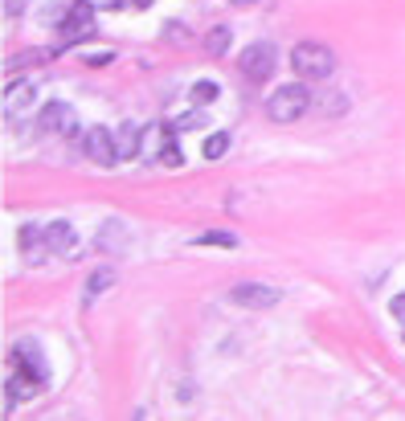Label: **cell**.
Masks as SVG:
<instances>
[{
    "mask_svg": "<svg viewBox=\"0 0 405 421\" xmlns=\"http://www.w3.org/2000/svg\"><path fill=\"white\" fill-rule=\"evenodd\" d=\"M291 66L303 82H323L336 74V53L332 46H319V41H299L291 49Z\"/></svg>",
    "mask_w": 405,
    "mask_h": 421,
    "instance_id": "6da1fadb",
    "label": "cell"
},
{
    "mask_svg": "<svg viewBox=\"0 0 405 421\" xmlns=\"http://www.w3.org/2000/svg\"><path fill=\"white\" fill-rule=\"evenodd\" d=\"M307 106H312V94H307V86H299V82L274 86L267 98V115L274 123H295V119L307 115Z\"/></svg>",
    "mask_w": 405,
    "mask_h": 421,
    "instance_id": "7a4b0ae2",
    "label": "cell"
},
{
    "mask_svg": "<svg viewBox=\"0 0 405 421\" xmlns=\"http://www.w3.org/2000/svg\"><path fill=\"white\" fill-rule=\"evenodd\" d=\"M274 46L270 41H254V46H246L237 53V66H242V74L246 78H254V82H267L270 74H274Z\"/></svg>",
    "mask_w": 405,
    "mask_h": 421,
    "instance_id": "3957f363",
    "label": "cell"
},
{
    "mask_svg": "<svg viewBox=\"0 0 405 421\" xmlns=\"http://www.w3.org/2000/svg\"><path fill=\"white\" fill-rule=\"evenodd\" d=\"M82 151H87L90 164H98V168H115L119 164V147H115V135L107 127H90L82 135Z\"/></svg>",
    "mask_w": 405,
    "mask_h": 421,
    "instance_id": "277c9868",
    "label": "cell"
},
{
    "mask_svg": "<svg viewBox=\"0 0 405 421\" xmlns=\"http://www.w3.org/2000/svg\"><path fill=\"white\" fill-rule=\"evenodd\" d=\"M229 303L233 307H246V311H267V307L278 303V290L267 286V282H237L229 290Z\"/></svg>",
    "mask_w": 405,
    "mask_h": 421,
    "instance_id": "5b68a950",
    "label": "cell"
},
{
    "mask_svg": "<svg viewBox=\"0 0 405 421\" xmlns=\"http://www.w3.org/2000/svg\"><path fill=\"white\" fill-rule=\"evenodd\" d=\"M37 127L42 131H57V135H74L78 131V115L70 111V102H45Z\"/></svg>",
    "mask_w": 405,
    "mask_h": 421,
    "instance_id": "8992f818",
    "label": "cell"
},
{
    "mask_svg": "<svg viewBox=\"0 0 405 421\" xmlns=\"http://www.w3.org/2000/svg\"><path fill=\"white\" fill-rule=\"evenodd\" d=\"M135 234L127 230V221L123 217H111L102 230H98V250H107V254H123V250H132Z\"/></svg>",
    "mask_w": 405,
    "mask_h": 421,
    "instance_id": "52a82bcc",
    "label": "cell"
},
{
    "mask_svg": "<svg viewBox=\"0 0 405 421\" xmlns=\"http://www.w3.org/2000/svg\"><path fill=\"white\" fill-rule=\"evenodd\" d=\"M94 33V4L90 0H74L70 17H66V41H82Z\"/></svg>",
    "mask_w": 405,
    "mask_h": 421,
    "instance_id": "ba28073f",
    "label": "cell"
},
{
    "mask_svg": "<svg viewBox=\"0 0 405 421\" xmlns=\"http://www.w3.org/2000/svg\"><path fill=\"white\" fill-rule=\"evenodd\" d=\"M45 241H49V250L62 254V258H74V254H78V230H74L70 221H53V225L45 230Z\"/></svg>",
    "mask_w": 405,
    "mask_h": 421,
    "instance_id": "9c48e42d",
    "label": "cell"
},
{
    "mask_svg": "<svg viewBox=\"0 0 405 421\" xmlns=\"http://www.w3.org/2000/svg\"><path fill=\"white\" fill-rule=\"evenodd\" d=\"M143 140H147V135H143V127H139V123H123V127L115 131V147H119V164H123V160H135V156L143 151Z\"/></svg>",
    "mask_w": 405,
    "mask_h": 421,
    "instance_id": "30bf717a",
    "label": "cell"
},
{
    "mask_svg": "<svg viewBox=\"0 0 405 421\" xmlns=\"http://www.w3.org/2000/svg\"><path fill=\"white\" fill-rule=\"evenodd\" d=\"M12 364H17V368H25V373H33L42 384L49 380V368H45L42 352H37L33 344H17V348H12Z\"/></svg>",
    "mask_w": 405,
    "mask_h": 421,
    "instance_id": "8fae6325",
    "label": "cell"
},
{
    "mask_svg": "<svg viewBox=\"0 0 405 421\" xmlns=\"http://www.w3.org/2000/svg\"><path fill=\"white\" fill-rule=\"evenodd\" d=\"M33 98H37V86L33 82H12L8 91H4V115H21L25 106H33Z\"/></svg>",
    "mask_w": 405,
    "mask_h": 421,
    "instance_id": "7c38bea8",
    "label": "cell"
},
{
    "mask_svg": "<svg viewBox=\"0 0 405 421\" xmlns=\"http://www.w3.org/2000/svg\"><path fill=\"white\" fill-rule=\"evenodd\" d=\"M37 245H49L45 234L37 230V225H21V250H25V258H29V262H37V258H42V250H37Z\"/></svg>",
    "mask_w": 405,
    "mask_h": 421,
    "instance_id": "4fadbf2b",
    "label": "cell"
},
{
    "mask_svg": "<svg viewBox=\"0 0 405 421\" xmlns=\"http://www.w3.org/2000/svg\"><path fill=\"white\" fill-rule=\"evenodd\" d=\"M111 286H115V270H94L87 279V303H94L98 294H107Z\"/></svg>",
    "mask_w": 405,
    "mask_h": 421,
    "instance_id": "5bb4252c",
    "label": "cell"
},
{
    "mask_svg": "<svg viewBox=\"0 0 405 421\" xmlns=\"http://www.w3.org/2000/svg\"><path fill=\"white\" fill-rule=\"evenodd\" d=\"M229 41H233L229 25H217V29H209V37H205V49H209L213 57H222V53H229Z\"/></svg>",
    "mask_w": 405,
    "mask_h": 421,
    "instance_id": "9a60e30c",
    "label": "cell"
},
{
    "mask_svg": "<svg viewBox=\"0 0 405 421\" xmlns=\"http://www.w3.org/2000/svg\"><path fill=\"white\" fill-rule=\"evenodd\" d=\"M201 245H225V250H237V234H225V230H209V234L197 237Z\"/></svg>",
    "mask_w": 405,
    "mask_h": 421,
    "instance_id": "2e32d148",
    "label": "cell"
},
{
    "mask_svg": "<svg viewBox=\"0 0 405 421\" xmlns=\"http://www.w3.org/2000/svg\"><path fill=\"white\" fill-rule=\"evenodd\" d=\"M225 151H229V135H225V131H217V135L205 140V160H222Z\"/></svg>",
    "mask_w": 405,
    "mask_h": 421,
    "instance_id": "e0dca14e",
    "label": "cell"
},
{
    "mask_svg": "<svg viewBox=\"0 0 405 421\" xmlns=\"http://www.w3.org/2000/svg\"><path fill=\"white\" fill-rule=\"evenodd\" d=\"M160 164H164V168H180V147H177V135H172V131H168V140L160 147Z\"/></svg>",
    "mask_w": 405,
    "mask_h": 421,
    "instance_id": "ac0fdd59",
    "label": "cell"
},
{
    "mask_svg": "<svg viewBox=\"0 0 405 421\" xmlns=\"http://www.w3.org/2000/svg\"><path fill=\"white\" fill-rule=\"evenodd\" d=\"M192 98H197L201 106H205V102H213V98H217V82H209V78H205V82H197V86H192Z\"/></svg>",
    "mask_w": 405,
    "mask_h": 421,
    "instance_id": "d6986e66",
    "label": "cell"
},
{
    "mask_svg": "<svg viewBox=\"0 0 405 421\" xmlns=\"http://www.w3.org/2000/svg\"><path fill=\"white\" fill-rule=\"evenodd\" d=\"M389 311H393V319H397V324L405 328V290L397 294V299H393V303H389Z\"/></svg>",
    "mask_w": 405,
    "mask_h": 421,
    "instance_id": "ffe728a7",
    "label": "cell"
},
{
    "mask_svg": "<svg viewBox=\"0 0 405 421\" xmlns=\"http://www.w3.org/2000/svg\"><path fill=\"white\" fill-rule=\"evenodd\" d=\"M111 57H115V53H111V49H102V53H87V62H90V66H107V62H111Z\"/></svg>",
    "mask_w": 405,
    "mask_h": 421,
    "instance_id": "44dd1931",
    "label": "cell"
},
{
    "mask_svg": "<svg viewBox=\"0 0 405 421\" xmlns=\"http://www.w3.org/2000/svg\"><path fill=\"white\" fill-rule=\"evenodd\" d=\"M21 8H25V0H4V12L8 17H21Z\"/></svg>",
    "mask_w": 405,
    "mask_h": 421,
    "instance_id": "7402d4cb",
    "label": "cell"
},
{
    "mask_svg": "<svg viewBox=\"0 0 405 421\" xmlns=\"http://www.w3.org/2000/svg\"><path fill=\"white\" fill-rule=\"evenodd\" d=\"M115 4H119V8H147L152 0H115Z\"/></svg>",
    "mask_w": 405,
    "mask_h": 421,
    "instance_id": "603a6c76",
    "label": "cell"
}]
</instances>
